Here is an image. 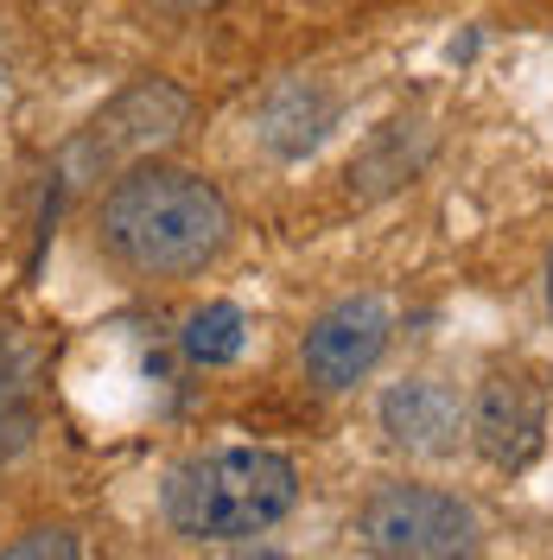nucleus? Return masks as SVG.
I'll use <instances>...</instances> for the list:
<instances>
[{"label":"nucleus","mask_w":553,"mask_h":560,"mask_svg":"<svg viewBox=\"0 0 553 560\" xmlns=\"http://www.w3.org/2000/svg\"><path fill=\"white\" fill-rule=\"evenodd\" d=\"M103 243L134 275H198L230 243V205L210 178L140 160L108 185Z\"/></svg>","instance_id":"f257e3e1"},{"label":"nucleus","mask_w":553,"mask_h":560,"mask_svg":"<svg viewBox=\"0 0 553 560\" xmlns=\"http://www.w3.org/2000/svg\"><path fill=\"white\" fill-rule=\"evenodd\" d=\"M299 503L293 458L268 446H223L178 465L166 485V516L191 541H255Z\"/></svg>","instance_id":"f03ea898"},{"label":"nucleus","mask_w":553,"mask_h":560,"mask_svg":"<svg viewBox=\"0 0 553 560\" xmlns=\"http://www.w3.org/2000/svg\"><path fill=\"white\" fill-rule=\"evenodd\" d=\"M356 528H363V541L376 555H401V560H446L478 548L471 503H458L451 490H433V485H381L363 503Z\"/></svg>","instance_id":"7ed1b4c3"},{"label":"nucleus","mask_w":553,"mask_h":560,"mask_svg":"<svg viewBox=\"0 0 553 560\" xmlns=\"http://www.w3.org/2000/svg\"><path fill=\"white\" fill-rule=\"evenodd\" d=\"M388 331H395V313H388V300H376V293H350L331 313H318L306 331V345H299V363H306L311 388H325V395L356 388L381 363Z\"/></svg>","instance_id":"20e7f679"},{"label":"nucleus","mask_w":553,"mask_h":560,"mask_svg":"<svg viewBox=\"0 0 553 560\" xmlns=\"http://www.w3.org/2000/svg\"><path fill=\"white\" fill-rule=\"evenodd\" d=\"M471 440H478V453L490 465L521 471L528 458L541 453V440H548V395L528 376H516V370H496L478 388V401H471Z\"/></svg>","instance_id":"39448f33"},{"label":"nucleus","mask_w":553,"mask_h":560,"mask_svg":"<svg viewBox=\"0 0 553 560\" xmlns=\"http://www.w3.org/2000/svg\"><path fill=\"white\" fill-rule=\"evenodd\" d=\"M185 115H191V103L178 96L173 83H140L108 115H96V128L83 135V160H96V166L103 160L108 166H140L153 147L178 140Z\"/></svg>","instance_id":"423d86ee"},{"label":"nucleus","mask_w":553,"mask_h":560,"mask_svg":"<svg viewBox=\"0 0 553 560\" xmlns=\"http://www.w3.org/2000/svg\"><path fill=\"white\" fill-rule=\"evenodd\" d=\"M381 433H388V446H401L414 458H446L471 433V415L446 383L408 376V383H395L381 395Z\"/></svg>","instance_id":"0eeeda50"},{"label":"nucleus","mask_w":553,"mask_h":560,"mask_svg":"<svg viewBox=\"0 0 553 560\" xmlns=\"http://www.w3.org/2000/svg\"><path fill=\"white\" fill-rule=\"evenodd\" d=\"M331 121H338V96H331V90H318V83H286V90H274L268 108H261V140L274 147L280 160H299V153H311V147L325 140Z\"/></svg>","instance_id":"6e6552de"},{"label":"nucleus","mask_w":553,"mask_h":560,"mask_svg":"<svg viewBox=\"0 0 553 560\" xmlns=\"http://www.w3.org/2000/svg\"><path fill=\"white\" fill-rule=\"evenodd\" d=\"M38 433V401L26 383V357L13 350V338H0V465L20 458Z\"/></svg>","instance_id":"1a4fd4ad"},{"label":"nucleus","mask_w":553,"mask_h":560,"mask_svg":"<svg viewBox=\"0 0 553 560\" xmlns=\"http://www.w3.org/2000/svg\"><path fill=\"white\" fill-rule=\"evenodd\" d=\"M185 350L198 357V363H230L236 350H243V313L230 306V300H216L204 313L185 318Z\"/></svg>","instance_id":"9d476101"},{"label":"nucleus","mask_w":553,"mask_h":560,"mask_svg":"<svg viewBox=\"0 0 553 560\" xmlns=\"http://www.w3.org/2000/svg\"><path fill=\"white\" fill-rule=\"evenodd\" d=\"M7 555L13 560H33V555H77V541H70L64 528H38V535H26V541H13V548H7Z\"/></svg>","instance_id":"9b49d317"},{"label":"nucleus","mask_w":553,"mask_h":560,"mask_svg":"<svg viewBox=\"0 0 553 560\" xmlns=\"http://www.w3.org/2000/svg\"><path fill=\"white\" fill-rule=\"evenodd\" d=\"M153 7H166V13H210V7H223V0H153Z\"/></svg>","instance_id":"f8f14e48"},{"label":"nucleus","mask_w":553,"mask_h":560,"mask_svg":"<svg viewBox=\"0 0 553 560\" xmlns=\"http://www.w3.org/2000/svg\"><path fill=\"white\" fill-rule=\"evenodd\" d=\"M548 300H553V268H548Z\"/></svg>","instance_id":"ddd939ff"}]
</instances>
